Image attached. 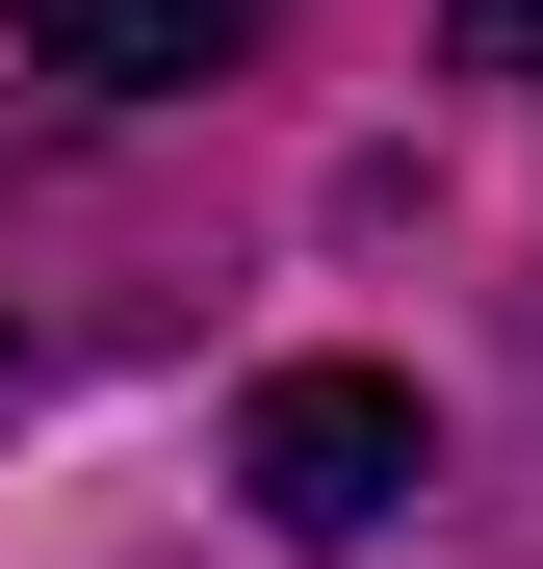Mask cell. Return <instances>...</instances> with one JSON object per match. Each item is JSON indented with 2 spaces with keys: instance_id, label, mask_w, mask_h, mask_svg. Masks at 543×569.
Masks as SVG:
<instances>
[{
  "instance_id": "1",
  "label": "cell",
  "mask_w": 543,
  "mask_h": 569,
  "mask_svg": "<svg viewBox=\"0 0 543 569\" xmlns=\"http://www.w3.org/2000/svg\"><path fill=\"white\" fill-rule=\"evenodd\" d=\"M233 492L285 518V543H362V518L414 492V389H389V362H285V389L233 415Z\"/></svg>"
},
{
  "instance_id": "2",
  "label": "cell",
  "mask_w": 543,
  "mask_h": 569,
  "mask_svg": "<svg viewBox=\"0 0 543 569\" xmlns=\"http://www.w3.org/2000/svg\"><path fill=\"white\" fill-rule=\"evenodd\" d=\"M0 27H27L52 78H104V104H155V78H233V27H208V0H0Z\"/></svg>"
},
{
  "instance_id": "3",
  "label": "cell",
  "mask_w": 543,
  "mask_h": 569,
  "mask_svg": "<svg viewBox=\"0 0 543 569\" xmlns=\"http://www.w3.org/2000/svg\"><path fill=\"white\" fill-rule=\"evenodd\" d=\"M440 27H466V78H517V104H543V0H440Z\"/></svg>"
}]
</instances>
